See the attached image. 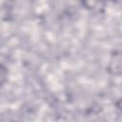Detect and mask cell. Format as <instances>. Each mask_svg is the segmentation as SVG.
Returning a JSON list of instances; mask_svg holds the SVG:
<instances>
[{
  "instance_id": "obj_1",
  "label": "cell",
  "mask_w": 122,
  "mask_h": 122,
  "mask_svg": "<svg viewBox=\"0 0 122 122\" xmlns=\"http://www.w3.org/2000/svg\"><path fill=\"white\" fill-rule=\"evenodd\" d=\"M116 106H117V108H118V109L122 110V98H121V99H119V100L117 101V103H116Z\"/></svg>"
}]
</instances>
